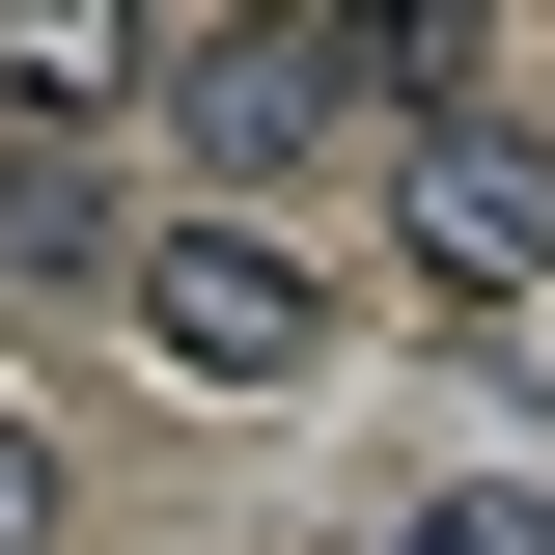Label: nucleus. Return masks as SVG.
Here are the masks:
<instances>
[{"instance_id":"1","label":"nucleus","mask_w":555,"mask_h":555,"mask_svg":"<svg viewBox=\"0 0 555 555\" xmlns=\"http://www.w3.org/2000/svg\"><path fill=\"white\" fill-rule=\"evenodd\" d=\"M361 83H416V28H389V0H250V28H167V56H139V112L250 195V167H306Z\"/></svg>"},{"instance_id":"2","label":"nucleus","mask_w":555,"mask_h":555,"mask_svg":"<svg viewBox=\"0 0 555 555\" xmlns=\"http://www.w3.org/2000/svg\"><path fill=\"white\" fill-rule=\"evenodd\" d=\"M389 222H416V278H444L473 334H555V139H528V112H473V83H444V112H416V167H389Z\"/></svg>"},{"instance_id":"3","label":"nucleus","mask_w":555,"mask_h":555,"mask_svg":"<svg viewBox=\"0 0 555 555\" xmlns=\"http://www.w3.org/2000/svg\"><path fill=\"white\" fill-rule=\"evenodd\" d=\"M112 306H139V361H167V389H306V361H334L306 250H250V222H139Z\"/></svg>"},{"instance_id":"4","label":"nucleus","mask_w":555,"mask_h":555,"mask_svg":"<svg viewBox=\"0 0 555 555\" xmlns=\"http://www.w3.org/2000/svg\"><path fill=\"white\" fill-rule=\"evenodd\" d=\"M139 56H167V28H83V0H56V28H0V112L56 139V112H112V83H139Z\"/></svg>"},{"instance_id":"5","label":"nucleus","mask_w":555,"mask_h":555,"mask_svg":"<svg viewBox=\"0 0 555 555\" xmlns=\"http://www.w3.org/2000/svg\"><path fill=\"white\" fill-rule=\"evenodd\" d=\"M389 555H555V500H500V473H473V500H416Z\"/></svg>"},{"instance_id":"6","label":"nucleus","mask_w":555,"mask_h":555,"mask_svg":"<svg viewBox=\"0 0 555 555\" xmlns=\"http://www.w3.org/2000/svg\"><path fill=\"white\" fill-rule=\"evenodd\" d=\"M28 528H56V444H28V416H0V555H28Z\"/></svg>"}]
</instances>
